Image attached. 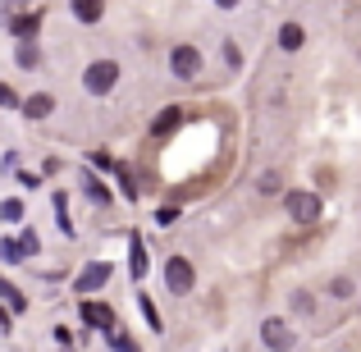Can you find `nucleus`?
<instances>
[{"mask_svg": "<svg viewBox=\"0 0 361 352\" xmlns=\"http://www.w3.org/2000/svg\"><path fill=\"white\" fill-rule=\"evenodd\" d=\"M82 320H87L92 329H110L115 325V311L101 307V302H82Z\"/></svg>", "mask_w": 361, "mask_h": 352, "instance_id": "nucleus-6", "label": "nucleus"}, {"mask_svg": "<svg viewBox=\"0 0 361 352\" xmlns=\"http://www.w3.org/2000/svg\"><path fill=\"white\" fill-rule=\"evenodd\" d=\"M0 220L18 224V220H23V202H0Z\"/></svg>", "mask_w": 361, "mask_h": 352, "instance_id": "nucleus-15", "label": "nucleus"}, {"mask_svg": "<svg viewBox=\"0 0 361 352\" xmlns=\"http://www.w3.org/2000/svg\"><path fill=\"white\" fill-rule=\"evenodd\" d=\"M106 279H110V265H106V261H92L87 270L78 274V293H97Z\"/></svg>", "mask_w": 361, "mask_h": 352, "instance_id": "nucleus-5", "label": "nucleus"}, {"mask_svg": "<svg viewBox=\"0 0 361 352\" xmlns=\"http://www.w3.org/2000/svg\"><path fill=\"white\" fill-rule=\"evenodd\" d=\"M18 64H23V69H32V64H37V51H32V46H18Z\"/></svg>", "mask_w": 361, "mask_h": 352, "instance_id": "nucleus-18", "label": "nucleus"}, {"mask_svg": "<svg viewBox=\"0 0 361 352\" xmlns=\"http://www.w3.org/2000/svg\"><path fill=\"white\" fill-rule=\"evenodd\" d=\"M302 37H307V32H302L298 23H283V28H279V46H283V51H298Z\"/></svg>", "mask_w": 361, "mask_h": 352, "instance_id": "nucleus-10", "label": "nucleus"}, {"mask_svg": "<svg viewBox=\"0 0 361 352\" xmlns=\"http://www.w3.org/2000/svg\"><path fill=\"white\" fill-rule=\"evenodd\" d=\"M119 183H123V193H128L133 202H137V183H133V174H128V169H123V174H119Z\"/></svg>", "mask_w": 361, "mask_h": 352, "instance_id": "nucleus-19", "label": "nucleus"}, {"mask_svg": "<svg viewBox=\"0 0 361 352\" xmlns=\"http://www.w3.org/2000/svg\"><path fill=\"white\" fill-rule=\"evenodd\" d=\"M37 28H42V18H37V14H27V18H18V23H14V32H18V37H32Z\"/></svg>", "mask_w": 361, "mask_h": 352, "instance_id": "nucleus-16", "label": "nucleus"}, {"mask_svg": "<svg viewBox=\"0 0 361 352\" xmlns=\"http://www.w3.org/2000/svg\"><path fill=\"white\" fill-rule=\"evenodd\" d=\"M101 9H106V0H73V18L78 23H97Z\"/></svg>", "mask_w": 361, "mask_h": 352, "instance_id": "nucleus-9", "label": "nucleus"}, {"mask_svg": "<svg viewBox=\"0 0 361 352\" xmlns=\"http://www.w3.org/2000/svg\"><path fill=\"white\" fill-rule=\"evenodd\" d=\"M261 193H279V174H265L261 178Z\"/></svg>", "mask_w": 361, "mask_h": 352, "instance_id": "nucleus-20", "label": "nucleus"}, {"mask_svg": "<svg viewBox=\"0 0 361 352\" xmlns=\"http://www.w3.org/2000/svg\"><path fill=\"white\" fill-rule=\"evenodd\" d=\"M18 247H23V252H27V256H32V252H42V243H37V233H32V229H27L23 238H18Z\"/></svg>", "mask_w": 361, "mask_h": 352, "instance_id": "nucleus-17", "label": "nucleus"}, {"mask_svg": "<svg viewBox=\"0 0 361 352\" xmlns=\"http://www.w3.org/2000/svg\"><path fill=\"white\" fill-rule=\"evenodd\" d=\"M0 298L9 302V311H23V307H27V302L18 298V289H14V284H5V279H0Z\"/></svg>", "mask_w": 361, "mask_h": 352, "instance_id": "nucleus-14", "label": "nucleus"}, {"mask_svg": "<svg viewBox=\"0 0 361 352\" xmlns=\"http://www.w3.org/2000/svg\"><path fill=\"white\" fill-rule=\"evenodd\" d=\"M283 211H288V220H298V224H316L320 220V197L316 193H283Z\"/></svg>", "mask_w": 361, "mask_h": 352, "instance_id": "nucleus-1", "label": "nucleus"}, {"mask_svg": "<svg viewBox=\"0 0 361 352\" xmlns=\"http://www.w3.org/2000/svg\"><path fill=\"white\" fill-rule=\"evenodd\" d=\"M174 123H178V106H169V110H160V115H156V123H151V133H156V138H165V133L174 128Z\"/></svg>", "mask_w": 361, "mask_h": 352, "instance_id": "nucleus-11", "label": "nucleus"}, {"mask_svg": "<svg viewBox=\"0 0 361 352\" xmlns=\"http://www.w3.org/2000/svg\"><path fill=\"white\" fill-rule=\"evenodd\" d=\"M0 106H14V92H9L5 83H0Z\"/></svg>", "mask_w": 361, "mask_h": 352, "instance_id": "nucleus-21", "label": "nucleus"}, {"mask_svg": "<svg viewBox=\"0 0 361 352\" xmlns=\"http://www.w3.org/2000/svg\"><path fill=\"white\" fill-rule=\"evenodd\" d=\"M261 339L270 348H288L293 344V334H288V325H283V320H265V325H261Z\"/></svg>", "mask_w": 361, "mask_h": 352, "instance_id": "nucleus-7", "label": "nucleus"}, {"mask_svg": "<svg viewBox=\"0 0 361 352\" xmlns=\"http://www.w3.org/2000/svg\"><path fill=\"white\" fill-rule=\"evenodd\" d=\"M128 265H133V274H147V247L133 238V247H128Z\"/></svg>", "mask_w": 361, "mask_h": 352, "instance_id": "nucleus-12", "label": "nucleus"}, {"mask_svg": "<svg viewBox=\"0 0 361 352\" xmlns=\"http://www.w3.org/2000/svg\"><path fill=\"white\" fill-rule=\"evenodd\" d=\"M0 261H9V265H14V261H27V252L14 243V238H5V243H0Z\"/></svg>", "mask_w": 361, "mask_h": 352, "instance_id": "nucleus-13", "label": "nucleus"}, {"mask_svg": "<svg viewBox=\"0 0 361 352\" xmlns=\"http://www.w3.org/2000/svg\"><path fill=\"white\" fill-rule=\"evenodd\" d=\"M115 78H119V64L115 60H97V64H87V73H82V83H87L92 97L110 92V87H115Z\"/></svg>", "mask_w": 361, "mask_h": 352, "instance_id": "nucleus-2", "label": "nucleus"}, {"mask_svg": "<svg viewBox=\"0 0 361 352\" xmlns=\"http://www.w3.org/2000/svg\"><path fill=\"white\" fill-rule=\"evenodd\" d=\"M51 110H55V101L46 97V92H37V97H27V101H23V115H27V119H46Z\"/></svg>", "mask_w": 361, "mask_h": 352, "instance_id": "nucleus-8", "label": "nucleus"}, {"mask_svg": "<svg viewBox=\"0 0 361 352\" xmlns=\"http://www.w3.org/2000/svg\"><path fill=\"white\" fill-rule=\"evenodd\" d=\"M165 284H169V293H192V265H188L183 256H169Z\"/></svg>", "mask_w": 361, "mask_h": 352, "instance_id": "nucleus-4", "label": "nucleus"}, {"mask_svg": "<svg viewBox=\"0 0 361 352\" xmlns=\"http://www.w3.org/2000/svg\"><path fill=\"white\" fill-rule=\"evenodd\" d=\"M215 5H224V9H233V5H238V0H215Z\"/></svg>", "mask_w": 361, "mask_h": 352, "instance_id": "nucleus-22", "label": "nucleus"}, {"mask_svg": "<svg viewBox=\"0 0 361 352\" xmlns=\"http://www.w3.org/2000/svg\"><path fill=\"white\" fill-rule=\"evenodd\" d=\"M169 69H174L178 78H197V73H202V51H192V46H174V51H169Z\"/></svg>", "mask_w": 361, "mask_h": 352, "instance_id": "nucleus-3", "label": "nucleus"}]
</instances>
